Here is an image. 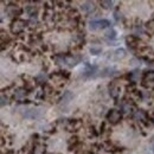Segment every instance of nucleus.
<instances>
[{
  "label": "nucleus",
  "instance_id": "23",
  "mask_svg": "<svg viewBox=\"0 0 154 154\" xmlns=\"http://www.w3.org/2000/svg\"><path fill=\"white\" fill-rule=\"evenodd\" d=\"M145 30L149 33V35H154V19L148 20L146 24H145Z\"/></svg>",
  "mask_w": 154,
  "mask_h": 154
},
{
  "label": "nucleus",
  "instance_id": "1",
  "mask_svg": "<svg viewBox=\"0 0 154 154\" xmlns=\"http://www.w3.org/2000/svg\"><path fill=\"white\" fill-rule=\"evenodd\" d=\"M29 25V20H24V19H20V18H16L11 23V26H10V30L13 35H20L25 27Z\"/></svg>",
  "mask_w": 154,
  "mask_h": 154
},
{
  "label": "nucleus",
  "instance_id": "10",
  "mask_svg": "<svg viewBox=\"0 0 154 154\" xmlns=\"http://www.w3.org/2000/svg\"><path fill=\"white\" fill-rule=\"evenodd\" d=\"M81 60V56H75V55H65V63L69 66H75L77 63H79Z\"/></svg>",
  "mask_w": 154,
  "mask_h": 154
},
{
  "label": "nucleus",
  "instance_id": "15",
  "mask_svg": "<svg viewBox=\"0 0 154 154\" xmlns=\"http://www.w3.org/2000/svg\"><path fill=\"white\" fill-rule=\"evenodd\" d=\"M72 94L69 91V90H66V91H64L63 93V96L60 97V100H59V103L60 104H63V106H66V104H69V102L72 100Z\"/></svg>",
  "mask_w": 154,
  "mask_h": 154
},
{
  "label": "nucleus",
  "instance_id": "35",
  "mask_svg": "<svg viewBox=\"0 0 154 154\" xmlns=\"http://www.w3.org/2000/svg\"><path fill=\"white\" fill-rule=\"evenodd\" d=\"M153 122H154V117H153Z\"/></svg>",
  "mask_w": 154,
  "mask_h": 154
},
{
  "label": "nucleus",
  "instance_id": "21",
  "mask_svg": "<svg viewBox=\"0 0 154 154\" xmlns=\"http://www.w3.org/2000/svg\"><path fill=\"white\" fill-rule=\"evenodd\" d=\"M25 11L27 12V14L31 16V18H33V17H36V14H37V12H38V8H37V6H35V5H29V6H26Z\"/></svg>",
  "mask_w": 154,
  "mask_h": 154
},
{
  "label": "nucleus",
  "instance_id": "11",
  "mask_svg": "<svg viewBox=\"0 0 154 154\" xmlns=\"http://www.w3.org/2000/svg\"><path fill=\"white\" fill-rule=\"evenodd\" d=\"M116 72V69L114 66H107V68H104V69H102L101 71H100V74H97V76L98 77H110L113 76V75H115Z\"/></svg>",
  "mask_w": 154,
  "mask_h": 154
},
{
  "label": "nucleus",
  "instance_id": "5",
  "mask_svg": "<svg viewBox=\"0 0 154 154\" xmlns=\"http://www.w3.org/2000/svg\"><path fill=\"white\" fill-rule=\"evenodd\" d=\"M96 10V6H95V2L93 1H84L81 4V11L85 14H91L93 12H95Z\"/></svg>",
  "mask_w": 154,
  "mask_h": 154
},
{
  "label": "nucleus",
  "instance_id": "17",
  "mask_svg": "<svg viewBox=\"0 0 154 154\" xmlns=\"http://www.w3.org/2000/svg\"><path fill=\"white\" fill-rule=\"evenodd\" d=\"M97 70V66L96 65H90V64H87L85 65V70H84V75L87 77H90L93 76Z\"/></svg>",
  "mask_w": 154,
  "mask_h": 154
},
{
  "label": "nucleus",
  "instance_id": "12",
  "mask_svg": "<svg viewBox=\"0 0 154 154\" xmlns=\"http://www.w3.org/2000/svg\"><path fill=\"white\" fill-rule=\"evenodd\" d=\"M82 125H83V121H82V120L74 119V120H69V125H68V127L71 128L70 131L76 132V131H78V129L82 127Z\"/></svg>",
  "mask_w": 154,
  "mask_h": 154
},
{
  "label": "nucleus",
  "instance_id": "14",
  "mask_svg": "<svg viewBox=\"0 0 154 154\" xmlns=\"http://www.w3.org/2000/svg\"><path fill=\"white\" fill-rule=\"evenodd\" d=\"M106 40L110 44V45H114L113 43H115V39H116V31L114 29H109L107 32H106Z\"/></svg>",
  "mask_w": 154,
  "mask_h": 154
},
{
  "label": "nucleus",
  "instance_id": "18",
  "mask_svg": "<svg viewBox=\"0 0 154 154\" xmlns=\"http://www.w3.org/2000/svg\"><path fill=\"white\" fill-rule=\"evenodd\" d=\"M26 93H27V90L25 88H18L17 90H14V97H16V100L23 101V98L25 97Z\"/></svg>",
  "mask_w": 154,
  "mask_h": 154
},
{
  "label": "nucleus",
  "instance_id": "32",
  "mask_svg": "<svg viewBox=\"0 0 154 154\" xmlns=\"http://www.w3.org/2000/svg\"><path fill=\"white\" fill-rule=\"evenodd\" d=\"M104 131H106V122H102L101 126H100V132L101 133H104Z\"/></svg>",
  "mask_w": 154,
  "mask_h": 154
},
{
  "label": "nucleus",
  "instance_id": "27",
  "mask_svg": "<svg viewBox=\"0 0 154 154\" xmlns=\"http://www.w3.org/2000/svg\"><path fill=\"white\" fill-rule=\"evenodd\" d=\"M134 36L136 37H141L143 35V29L141 27V25H134Z\"/></svg>",
  "mask_w": 154,
  "mask_h": 154
},
{
  "label": "nucleus",
  "instance_id": "24",
  "mask_svg": "<svg viewBox=\"0 0 154 154\" xmlns=\"http://www.w3.org/2000/svg\"><path fill=\"white\" fill-rule=\"evenodd\" d=\"M100 5H101V7L104 8V10H110V8L113 7L114 2H113V1H109V0H102V1H100Z\"/></svg>",
  "mask_w": 154,
  "mask_h": 154
},
{
  "label": "nucleus",
  "instance_id": "4",
  "mask_svg": "<svg viewBox=\"0 0 154 154\" xmlns=\"http://www.w3.org/2000/svg\"><path fill=\"white\" fill-rule=\"evenodd\" d=\"M121 119H122V114H121L117 109H112V110H109L108 114H107V120H108V122L112 123V125L119 123V122L121 121Z\"/></svg>",
  "mask_w": 154,
  "mask_h": 154
},
{
  "label": "nucleus",
  "instance_id": "9",
  "mask_svg": "<svg viewBox=\"0 0 154 154\" xmlns=\"http://www.w3.org/2000/svg\"><path fill=\"white\" fill-rule=\"evenodd\" d=\"M110 55H107V57H112L115 59V60H120V59H123V58L127 56V54H126V50L125 49H117L115 50L114 52H109Z\"/></svg>",
  "mask_w": 154,
  "mask_h": 154
},
{
  "label": "nucleus",
  "instance_id": "20",
  "mask_svg": "<svg viewBox=\"0 0 154 154\" xmlns=\"http://www.w3.org/2000/svg\"><path fill=\"white\" fill-rule=\"evenodd\" d=\"M35 81L37 82V83H39V84H46V81H48V75L45 74V71L44 72H40V74H38L37 76L35 77Z\"/></svg>",
  "mask_w": 154,
  "mask_h": 154
},
{
  "label": "nucleus",
  "instance_id": "25",
  "mask_svg": "<svg viewBox=\"0 0 154 154\" xmlns=\"http://www.w3.org/2000/svg\"><path fill=\"white\" fill-rule=\"evenodd\" d=\"M43 91L45 93V95H52L54 94V88L49 83H46V84L43 85Z\"/></svg>",
  "mask_w": 154,
  "mask_h": 154
},
{
  "label": "nucleus",
  "instance_id": "29",
  "mask_svg": "<svg viewBox=\"0 0 154 154\" xmlns=\"http://www.w3.org/2000/svg\"><path fill=\"white\" fill-rule=\"evenodd\" d=\"M114 18H115L116 21H122V20L125 19V18H123V14H122L120 11H115V12H114Z\"/></svg>",
  "mask_w": 154,
  "mask_h": 154
},
{
  "label": "nucleus",
  "instance_id": "7",
  "mask_svg": "<svg viewBox=\"0 0 154 154\" xmlns=\"http://www.w3.org/2000/svg\"><path fill=\"white\" fill-rule=\"evenodd\" d=\"M23 79H24V88H25L27 91L33 90V88H35V85H36L35 78H31L30 76L25 75V76H23Z\"/></svg>",
  "mask_w": 154,
  "mask_h": 154
},
{
  "label": "nucleus",
  "instance_id": "16",
  "mask_svg": "<svg viewBox=\"0 0 154 154\" xmlns=\"http://www.w3.org/2000/svg\"><path fill=\"white\" fill-rule=\"evenodd\" d=\"M109 95L116 100V98L119 97V95H120V87L116 85V84L109 85Z\"/></svg>",
  "mask_w": 154,
  "mask_h": 154
},
{
  "label": "nucleus",
  "instance_id": "6",
  "mask_svg": "<svg viewBox=\"0 0 154 154\" xmlns=\"http://www.w3.org/2000/svg\"><path fill=\"white\" fill-rule=\"evenodd\" d=\"M6 13L10 16V17H18L23 13V10L20 8L19 6L14 5V4H11L8 6H6Z\"/></svg>",
  "mask_w": 154,
  "mask_h": 154
},
{
  "label": "nucleus",
  "instance_id": "2",
  "mask_svg": "<svg viewBox=\"0 0 154 154\" xmlns=\"http://www.w3.org/2000/svg\"><path fill=\"white\" fill-rule=\"evenodd\" d=\"M21 115L25 119H33V120H36V119L42 117V116L44 115V113L39 108H32V109H23L21 110Z\"/></svg>",
  "mask_w": 154,
  "mask_h": 154
},
{
  "label": "nucleus",
  "instance_id": "33",
  "mask_svg": "<svg viewBox=\"0 0 154 154\" xmlns=\"http://www.w3.org/2000/svg\"><path fill=\"white\" fill-rule=\"evenodd\" d=\"M151 147H152V149L154 151V137L152 139V141H151Z\"/></svg>",
  "mask_w": 154,
  "mask_h": 154
},
{
  "label": "nucleus",
  "instance_id": "31",
  "mask_svg": "<svg viewBox=\"0 0 154 154\" xmlns=\"http://www.w3.org/2000/svg\"><path fill=\"white\" fill-rule=\"evenodd\" d=\"M88 135H89L90 137H96L97 136V132L95 131V128H94L93 126L89 128V131H88Z\"/></svg>",
  "mask_w": 154,
  "mask_h": 154
},
{
  "label": "nucleus",
  "instance_id": "3",
  "mask_svg": "<svg viewBox=\"0 0 154 154\" xmlns=\"http://www.w3.org/2000/svg\"><path fill=\"white\" fill-rule=\"evenodd\" d=\"M126 43H127V45H128V48L131 49V50H133V51H139V49H141L142 46L140 45L141 44V40L139 37H136L134 35H132V36H128L127 38H126Z\"/></svg>",
  "mask_w": 154,
  "mask_h": 154
},
{
  "label": "nucleus",
  "instance_id": "13",
  "mask_svg": "<svg viewBox=\"0 0 154 154\" xmlns=\"http://www.w3.org/2000/svg\"><path fill=\"white\" fill-rule=\"evenodd\" d=\"M142 76H143V74H141L140 70H134V71H132V72H129L127 75V78H128V81L131 83H135L136 81H139V78H141Z\"/></svg>",
  "mask_w": 154,
  "mask_h": 154
},
{
  "label": "nucleus",
  "instance_id": "22",
  "mask_svg": "<svg viewBox=\"0 0 154 154\" xmlns=\"http://www.w3.org/2000/svg\"><path fill=\"white\" fill-rule=\"evenodd\" d=\"M52 60L58 65H65V55H55L52 57Z\"/></svg>",
  "mask_w": 154,
  "mask_h": 154
},
{
  "label": "nucleus",
  "instance_id": "30",
  "mask_svg": "<svg viewBox=\"0 0 154 154\" xmlns=\"http://www.w3.org/2000/svg\"><path fill=\"white\" fill-rule=\"evenodd\" d=\"M10 103V101H8V97L5 96V94H1V107H5V106H7Z\"/></svg>",
  "mask_w": 154,
  "mask_h": 154
},
{
  "label": "nucleus",
  "instance_id": "19",
  "mask_svg": "<svg viewBox=\"0 0 154 154\" xmlns=\"http://www.w3.org/2000/svg\"><path fill=\"white\" fill-rule=\"evenodd\" d=\"M143 82H148V83H154V71L149 70V71H145L143 76H142Z\"/></svg>",
  "mask_w": 154,
  "mask_h": 154
},
{
  "label": "nucleus",
  "instance_id": "8",
  "mask_svg": "<svg viewBox=\"0 0 154 154\" xmlns=\"http://www.w3.org/2000/svg\"><path fill=\"white\" fill-rule=\"evenodd\" d=\"M133 119L136 121H140V122H147V114L146 112H143L142 109H136L134 113H133Z\"/></svg>",
  "mask_w": 154,
  "mask_h": 154
},
{
  "label": "nucleus",
  "instance_id": "26",
  "mask_svg": "<svg viewBox=\"0 0 154 154\" xmlns=\"http://www.w3.org/2000/svg\"><path fill=\"white\" fill-rule=\"evenodd\" d=\"M112 25V23L108 19H100L98 20V26L100 29H106V27H109Z\"/></svg>",
  "mask_w": 154,
  "mask_h": 154
},
{
  "label": "nucleus",
  "instance_id": "28",
  "mask_svg": "<svg viewBox=\"0 0 154 154\" xmlns=\"http://www.w3.org/2000/svg\"><path fill=\"white\" fill-rule=\"evenodd\" d=\"M89 51H90V54H91V55L97 56V55H100V54L102 52V49H101L100 46H91V48L89 49Z\"/></svg>",
  "mask_w": 154,
  "mask_h": 154
},
{
  "label": "nucleus",
  "instance_id": "34",
  "mask_svg": "<svg viewBox=\"0 0 154 154\" xmlns=\"http://www.w3.org/2000/svg\"><path fill=\"white\" fill-rule=\"evenodd\" d=\"M83 154H96V153H94V152H85V153Z\"/></svg>",
  "mask_w": 154,
  "mask_h": 154
}]
</instances>
